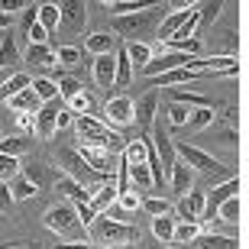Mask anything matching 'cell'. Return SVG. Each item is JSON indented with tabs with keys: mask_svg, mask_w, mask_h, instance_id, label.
<instances>
[{
	"mask_svg": "<svg viewBox=\"0 0 249 249\" xmlns=\"http://www.w3.org/2000/svg\"><path fill=\"white\" fill-rule=\"evenodd\" d=\"M139 211H146L149 217H165V213L175 211V204L165 201V197H146V201L139 204Z\"/></svg>",
	"mask_w": 249,
	"mask_h": 249,
	"instance_id": "obj_39",
	"label": "cell"
},
{
	"mask_svg": "<svg viewBox=\"0 0 249 249\" xmlns=\"http://www.w3.org/2000/svg\"><path fill=\"white\" fill-rule=\"evenodd\" d=\"M19 175V159H13V156H0V181L3 185H10L13 178Z\"/></svg>",
	"mask_w": 249,
	"mask_h": 249,
	"instance_id": "obj_45",
	"label": "cell"
},
{
	"mask_svg": "<svg viewBox=\"0 0 249 249\" xmlns=\"http://www.w3.org/2000/svg\"><path fill=\"white\" fill-rule=\"evenodd\" d=\"M175 156L191 168L194 175H197V172H220L223 168L211 152H204L201 146H191V142H175Z\"/></svg>",
	"mask_w": 249,
	"mask_h": 249,
	"instance_id": "obj_5",
	"label": "cell"
},
{
	"mask_svg": "<svg viewBox=\"0 0 249 249\" xmlns=\"http://www.w3.org/2000/svg\"><path fill=\"white\" fill-rule=\"evenodd\" d=\"M91 74L94 81H97V88H104V91H113V74H117V55H97L91 62Z\"/></svg>",
	"mask_w": 249,
	"mask_h": 249,
	"instance_id": "obj_15",
	"label": "cell"
},
{
	"mask_svg": "<svg viewBox=\"0 0 249 249\" xmlns=\"http://www.w3.org/2000/svg\"><path fill=\"white\" fill-rule=\"evenodd\" d=\"M194 7H188V10H168V17L162 19V26H159V42H168V39L178 33V26L188 19V13H191Z\"/></svg>",
	"mask_w": 249,
	"mask_h": 249,
	"instance_id": "obj_24",
	"label": "cell"
},
{
	"mask_svg": "<svg viewBox=\"0 0 249 249\" xmlns=\"http://www.w3.org/2000/svg\"><path fill=\"white\" fill-rule=\"evenodd\" d=\"M65 110L74 113V117H94L97 113V101H94L91 94H74L71 101H65Z\"/></svg>",
	"mask_w": 249,
	"mask_h": 249,
	"instance_id": "obj_26",
	"label": "cell"
},
{
	"mask_svg": "<svg viewBox=\"0 0 249 249\" xmlns=\"http://www.w3.org/2000/svg\"><path fill=\"white\" fill-rule=\"evenodd\" d=\"M29 149H33V136H0V156H13V159H19V156H26Z\"/></svg>",
	"mask_w": 249,
	"mask_h": 249,
	"instance_id": "obj_25",
	"label": "cell"
},
{
	"mask_svg": "<svg viewBox=\"0 0 249 249\" xmlns=\"http://www.w3.org/2000/svg\"><path fill=\"white\" fill-rule=\"evenodd\" d=\"M217 42H220V46L227 49V58H236V55H240V36H236L233 29L220 33V36H217Z\"/></svg>",
	"mask_w": 249,
	"mask_h": 249,
	"instance_id": "obj_46",
	"label": "cell"
},
{
	"mask_svg": "<svg viewBox=\"0 0 249 249\" xmlns=\"http://www.w3.org/2000/svg\"><path fill=\"white\" fill-rule=\"evenodd\" d=\"M139 204H142V197H139L136 191H126V194H117V207H120L123 213H133L139 211Z\"/></svg>",
	"mask_w": 249,
	"mask_h": 249,
	"instance_id": "obj_47",
	"label": "cell"
},
{
	"mask_svg": "<svg viewBox=\"0 0 249 249\" xmlns=\"http://www.w3.org/2000/svg\"><path fill=\"white\" fill-rule=\"evenodd\" d=\"M58 165H62V172L71 181H78L81 188H91V185H101V181H107L104 175H97L94 168H88V162H84L81 156H78V149L71 146H58ZM113 178V175H110Z\"/></svg>",
	"mask_w": 249,
	"mask_h": 249,
	"instance_id": "obj_4",
	"label": "cell"
},
{
	"mask_svg": "<svg viewBox=\"0 0 249 249\" xmlns=\"http://www.w3.org/2000/svg\"><path fill=\"white\" fill-rule=\"evenodd\" d=\"M165 17H168V3H152L139 13H129V17H110V33L120 42H146L152 33H159Z\"/></svg>",
	"mask_w": 249,
	"mask_h": 249,
	"instance_id": "obj_1",
	"label": "cell"
},
{
	"mask_svg": "<svg viewBox=\"0 0 249 249\" xmlns=\"http://www.w3.org/2000/svg\"><path fill=\"white\" fill-rule=\"evenodd\" d=\"M188 62H191V55H185V52H159V55L149 58V65L139 68V74L149 81V78H156V74L175 71V68H188Z\"/></svg>",
	"mask_w": 249,
	"mask_h": 249,
	"instance_id": "obj_9",
	"label": "cell"
},
{
	"mask_svg": "<svg viewBox=\"0 0 249 249\" xmlns=\"http://www.w3.org/2000/svg\"><path fill=\"white\" fill-rule=\"evenodd\" d=\"M117 204V178H107V181H101V185L91 188V201H88V207H91L94 213H107Z\"/></svg>",
	"mask_w": 249,
	"mask_h": 249,
	"instance_id": "obj_14",
	"label": "cell"
},
{
	"mask_svg": "<svg viewBox=\"0 0 249 249\" xmlns=\"http://www.w3.org/2000/svg\"><path fill=\"white\" fill-rule=\"evenodd\" d=\"M227 7V3H223V0H207V3H197V26H211L213 19L220 17V10Z\"/></svg>",
	"mask_w": 249,
	"mask_h": 249,
	"instance_id": "obj_36",
	"label": "cell"
},
{
	"mask_svg": "<svg viewBox=\"0 0 249 249\" xmlns=\"http://www.w3.org/2000/svg\"><path fill=\"white\" fill-rule=\"evenodd\" d=\"M29 88H33V94H36L42 104H49V101H55V97H58V88H55L52 78H33Z\"/></svg>",
	"mask_w": 249,
	"mask_h": 249,
	"instance_id": "obj_38",
	"label": "cell"
},
{
	"mask_svg": "<svg viewBox=\"0 0 249 249\" xmlns=\"http://www.w3.org/2000/svg\"><path fill=\"white\" fill-rule=\"evenodd\" d=\"M39 26L46 33L58 29V3H39Z\"/></svg>",
	"mask_w": 249,
	"mask_h": 249,
	"instance_id": "obj_40",
	"label": "cell"
},
{
	"mask_svg": "<svg viewBox=\"0 0 249 249\" xmlns=\"http://www.w3.org/2000/svg\"><path fill=\"white\" fill-rule=\"evenodd\" d=\"M26 7H29V0H0V13H7V17L23 13Z\"/></svg>",
	"mask_w": 249,
	"mask_h": 249,
	"instance_id": "obj_51",
	"label": "cell"
},
{
	"mask_svg": "<svg viewBox=\"0 0 249 249\" xmlns=\"http://www.w3.org/2000/svg\"><path fill=\"white\" fill-rule=\"evenodd\" d=\"M91 188H94V185H91ZM91 188H81L78 181H71L68 175H58V178H55V191L62 194L68 204H88V201H91Z\"/></svg>",
	"mask_w": 249,
	"mask_h": 249,
	"instance_id": "obj_16",
	"label": "cell"
},
{
	"mask_svg": "<svg viewBox=\"0 0 249 249\" xmlns=\"http://www.w3.org/2000/svg\"><path fill=\"white\" fill-rule=\"evenodd\" d=\"M55 249H97L91 243H55Z\"/></svg>",
	"mask_w": 249,
	"mask_h": 249,
	"instance_id": "obj_55",
	"label": "cell"
},
{
	"mask_svg": "<svg viewBox=\"0 0 249 249\" xmlns=\"http://www.w3.org/2000/svg\"><path fill=\"white\" fill-rule=\"evenodd\" d=\"M194 78H201V74L191 71V68H175V71L149 78V88H152V91H156V88H172V84H185V81H194Z\"/></svg>",
	"mask_w": 249,
	"mask_h": 249,
	"instance_id": "obj_22",
	"label": "cell"
},
{
	"mask_svg": "<svg viewBox=\"0 0 249 249\" xmlns=\"http://www.w3.org/2000/svg\"><path fill=\"white\" fill-rule=\"evenodd\" d=\"M213 120H217L213 107H201V110H191V117H188L185 129H188V133H201V129L213 126Z\"/></svg>",
	"mask_w": 249,
	"mask_h": 249,
	"instance_id": "obj_34",
	"label": "cell"
},
{
	"mask_svg": "<svg viewBox=\"0 0 249 249\" xmlns=\"http://www.w3.org/2000/svg\"><path fill=\"white\" fill-rule=\"evenodd\" d=\"M123 52H126L129 65H139V68H142V65H149V58L156 55L149 42H123Z\"/></svg>",
	"mask_w": 249,
	"mask_h": 249,
	"instance_id": "obj_32",
	"label": "cell"
},
{
	"mask_svg": "<svg viewBox=\"0 0 249 249\" xmlns=\"http://www.w3.org/2000/svg\"><path fill=\"white\" fill-rule=\"evenodd\" d=\"M55 88H58V97H62V101H71L74 94L84 91V84L78 81V78H71V74H62V78H55Z\"/></svg>",
	"mask_w": 249,
	"mask_h": 249,
	"instance_id": "obj_41",
	"label": "cell"
},
{
	"mask_svg": "<svg viewBox=\"0 0 249 249\" xmlns=\"http://www.w3.org/2000/svg\"><path fill=\"white\" fill-rule=\"evenodd\" d=\"M29 84H33V78H29L26 71H17L13 78H7V81L0 84V101H10V97H17L19 91H26Z\"/></svg>",
	"mask_w": 249,
	"mask_h": 249,
	"instance_id": "obj_28",
	"label": "cell"
},
{
	"mask_svg": "<svg viewBox=\"0 0 249 249\" xmlns=\"http://www.w3.org/2000/svg\"><path fill=\"white\" fill-rule=\"evenodd\" d=\"M39 23V3H29L26 10H23V13H19V23H17V29H19V36L17 39H26V33L33 26H36Z\"/></svg>",
	"mask_w": 249,
	"mask_h": 249,
	"instance_id": "obj_44",
	"label": "cell"
},
{
	"mask_svg": "<svg viewBox=\"0 0 249 249\" xmlns=\"http://www.w3.org/2000/svg\"><path fill=\"white\" fill-rule=\"evenodd\" d=\"M10 29H13V17L0 13V33H10Z\"/></svg>",
	"mask_w": 249,
	"mask_h": 249,
	"instance_id": "obj_56",
	"label": "cell"
},
{
	"mask_svg": "<svg viewBox=\"0 0 249 249\" xmlns=\"http://www.w3.org/2000/svg\"><path fill=\"white\" fill-rule=\"evenodd\" d=\"M81 58H84V52H81L78 46H58V49H55V62L65 65V68H74V65H81Z\"/></svg>",
	"mask_w": 249,
	"mask_h": 249,
	"instance_id": "obj_43",
	"label": "cell"
},
{
	"mask_svg": "<svg viewBox=\"0 0 249 249\" xmlns=\"http://www.w3.org/2000/svg\"><path fill=\"white\" fill-rule=\"evenodd\" d=\"M68 126H74V113H68V110L55 113V133L58 129H68Z\"/></svg>",
	"mask_w": 249,
	"mask_h": 249,
	"instance_id": "obj_54",
	"label": "cell"
},
{
	"mask_svg": "<svg viewBox=\"0 0 249 249\" xmlns=\"http://www.w3.org/2000/svg\"><path fill=\"white\" fill-rule=\"evenodd\" d=\"M201 213H204V191H188L175 204L172 217H175V223H188V220H201Z\"/></svg>",
	"mask_w": 249,
	"mask_h": 249,
	"instance_id": "obj_13",
	"label": "cell"
},
{
	"mask_svg": "<svg viewBox=\"0 0 249 249\" xmlns=\"http://www.w3.org/2000/svg\"><path fill=\"white\" fill-rule=\"evenodd\" d=\"M101 120L107 123V126H129V123H133V97H126V94L110 97V101L104 104Z\"/></svg>",
	"mask_w": 249,
	"mask_h": 249,
	"instance_id": "obj_10",
	"label": "cell"
},
{
	"mask_svg": "<svg viewBox=\"0 0 249 249\" xmlns=\"http://www.w3.org/2000/svg\"><path fill=\"white\" fill-rule=\"evenodd\" d=\"M42 223H46L52 233L65 236L68 243H88V230L78 223V213H74V204L68 201H58L52 204L46 213H42Z\"/></svg>",
	"mask_w": 249,
	"mask_h": 249,
	"instance_id": "obj_3",
	"label": "cell"
},
{
	"mask_svg": "<svg viewBox=\"0 0 249 249\" xmlns=\"http://www.w3.org/2000/svg\"><path fill=\"white\" fill-rule=\"evenodd\" d=\"M168 185H172V191L178 194V197H185L188 191H194V172L178 159L175 165H172V172H168Z\"/></svg>",
	"mask_w": 249,
	"mask_h": 249,
	"instance_id": "obj_17",
	"label": "cell"
},
{
	"mask_svg": "<svg viewBox=\"0 0 249 249\" xmlns=\"http://www.w3.org/2000/svg\"><path fill=\"white\" fill-rule=\"evenodd\" d=\"M188 117H191V110H188V107H181V104H175V107H168V123H172L175 129H185Z\"/></svg>",
	"mask_w": 249,
	"mask_h": 249,
	"instance_id": "obj_48",
	"label": "cell"
},
{
	"mask_svg": "<svg viewBox=\"0 0 249 249\" xmlns=\"http://www.w3.org/2000/svg\"><path fill=\"white\" fill-rule=\"evenodd\" d=\"M172 233H175V217H172V213L152 217V236H156L162 246H172Z\"/></svg>",
	"mask_w": 249,
	"mask_h": 249,
	"instance_id": "obj_33",
	"label": "cell"
},
{
	"mask_svg": "<svg viewBox=\"0 0 249 249\" xmlns=\"http://www.w3.org/2000/svg\"><path fill=\"white\" fill-rule=\"evenodd\" d=\"M13 194H10V185H3V181H0V213H10L13 211Z\"/></svg>",
	"mask_w": 249,
	"mask_h": 249,
	"instance_id": "obj_53",
	"label": "cell"
},
{
	"mask_svg": "<svg viewBox=\"0 0 249 249\" xmlns=\"http://www.w3.org/2000/svg\"><path fill=\"white\" fill-rule=\"evenodd\" d=\"M7 104H10V110H13V113H39V110H42V101L33 94V88L19 91L17 97H10Z\"/></svg>",
	"mask_w": 249,
	"mask_h": 249,
	"instance_id": "obj_23",
	"label": "cell"
},
{
	"mask_svg": "<svg viewBox=\"0 0 249 249\" xmlns=\"http://www.w3.org/2000/svg\"><path fill=\"white\" fill-rule=\"evenodd\" d=\"M26 58L33 68H58V62H55V46H33L29 42L26 46Z\"/></svg>",
	"mask_w": 249,
	"mask_h": 249,
	"instance_id": "obj_21",
	"label": "cell"
},
{
	"mask_svg": "<svg viewBox=\"0 0 249 249\" xmlns=\"http://www.w3.org/2000/svg\"><path fill=\"white\" fill-rule=\"evenodd\" d=\"M23 62V52H19V39L17 33H0V68H13V65Z\"/></svg>",
	"mask_w": 249,
	"mask_h": 249,
	"instance_id": "obj_18",
	"label": "cell"
},
{
	"mask_svg": "<svg viewBox=\"0 0 249 249\" xmlns=\"http://www.w3.org/2000/svg\"><path fill=\"white\" fill-rule=\"evenodd\" d=\"M88 243L101 249H120V246H129V243H139V227L110 220L107 213H97L94 223L88 227Z\"/></svg>",
	"mask_w": 249,
	"mask_h": 249,
	"instance_id": "obj_2",
	"label": "cell"
},
{
	"mask_svg": "<svg viewBox=\"0 0 249 249\" xmlns=\"http://www.w3.org/2000/svg\"><path fill=\"white\" fill-rule=\"evenodd\" d=\"M236 191H240V178H227L223 185L211 188V194H204V213L197 223H213L217 220V211H220L223 201H230V197H236Z\"/></svg>",
	"mask_w": 249,
	"mask_h": 249,
	"instance_id": "obj_6",
	"label": "cell"
},
{
	"mask_svg": "<svg viewBox=\"0 0 249 249\" xmlns=\"http://www.w3.org/2000/svg\"><path fill=\"white\" fill-rule=\"evenodd\" d=\"M78 156H81L84 162H88V168H94L97 175H104V178L117 175V159H113L104 146H81Z\"/></svg>",
	"mask_w": 249,
	"mask_h": 249,
	"instance_id": "obj_12",
	"label": "cell"
},
{
	"mask_svg": "<svg viewBox=\"0 0 249 249\" xmlns=\"http://www.w3.org/2000/svg\"><path fill=\"white\" fill-rule=\"evenodd\" d=\"M17 126L23 129V136L36 133V113H17Z\"/></svg>",
	"mask_w": 249,
	"mask_h": 249,
	"instance_id": "obj_49",
	"label": "cell"
},
{
	"mask_svg": "<svg viewBox=\"0 0 249 249\" xmlns=\"http://www.w3.org/2000/svg\"><path fill=\"white\" fill-rule=\"evenodd\" d=\"M152 7L149 0H110L107 10H110V17H129V13H139V10Z\"/></svg>",
	"mask_w": 249,
	"mask_h": 249,
	"instance_id": "obj_35",
	"label": "cell"
},
{
	"mask_svg": "<svg viewBox=\"0 0 249 249\" xmlns=\"http://www.w3.org/2000/svg\"><path fill=\"white\" fill-rule=\"evenodd\" d=\"M19 175L26 178V181H33V185H36V191H39V188H46L49 181L55 185V178H49V172H46V165H42V162H29V165H19Z\"/></svg>",
	"mask_w": 249,
	"mask_h": 249,
	"instance_id": "obj_29",
	"label": "cell"
},
{
	"mask_svg": "<svg viewBox=\"0 0 249 249\" xmlns=\"http://www.w3.org/2000/svg\"><path fill=\"white\" fill-rule=\"evenodd\" d=\"M172 97H175V104H181V107H194V110H201V107H213L211 97H204V94H197V91H185V88H175Z\"/></svg>",
	"mask_w": 249,
	"mask_h": 249,
	"instance_id": "obj_31",
	"label": "cell"
},
{
	"mask_svg": "<svg viewBox=\"0 0 249 249\" xmlns=\"http://www.w3.org/2000/svg\"><path fill=\"white\" fill-rule=\"evenodd\" d=\"M162 249H172V246H162Z\"/></svg>",
	"mask_w": 249,
	"mask_h": 249,
	"instance_id": "obj_57",
	"label": "cell"
},
{
	"mask_svg": "<svg viewBox=\"0 0 249 249\" xmlns=\"http://www.w3.org/2000/svg\"><path fill=\"white\" fill-rule=\"evenodd\" d=\"M58 26L71 29V33H81L88 26V3L84 0H62L58 3Z\"/></svg>",
	"mask_w": 249,
	"mask_h": 249,
	"instance_id": "obj_11",
	"label": "cell"
},
{
	"mask_svg": "<svg viewBox=\"0 0 249 249\" xmlns=\"http://www.w3.org/2000/svg\"><path fill=\"white\" fill-rule=\"evenodd\" d=\"M74 213H78V223H81L84 230H88V227L94 223V217H97V213H94L88 204H74Z\"/></svg>",
	"mask_w": 249,
	"mask_h": 249,
	"instance_id": "obj_52",
	"label": "cell"
},
{
	"mask_svg": "<svg viewBox=\"0 0 249 249\" xmlns=\"http://www.w3.org/2000/svg\"><path fill=\"white\" fill-rule=\"evenodd\" d=\"M149 142H152V152L159 156V165H162V172H165V185H168V172H172V165L178 162L175 139L168 136L162 126H152V129H149Z\"/></svg>",
	"mask_w": 249,
	"mask_h": 249,
	"instance_id": "obj_7",
	"label": "cell"
},
{
	"mask_svg": "<svg viewBox=\"0 0 249 249\" xmlns=\"http://www.w3.org/2000/svg\"><path fill=\"white\" fill-rule=\"evenodd\" d=\"M117 46H120V39L113 36V33H91V36L84 39V49H88L94 58H97V55H110V52H117Z\"/></svg>",
	"mask_w": 249,
	"mask_h": 249,
	"instance_id": "obj_19",
	"label": "cell"
},
{
	"mask_svg": "<svg viewBox=\"0 0 249 249\" xmlns=\"http://www.w3.org/2000/svg\"><path fill=\"white\" fill-rule=\"evenodd\" d=\"M217 139H220V142H223V146H230V149H240V142H243V139H240V129H220V133H217Z\"/></svg>",
	"mask_w": 249,
	"mask_h": 249,
	"instance_id": "obj_50",
	"label": "cell"
},
{
	"mask_svg": "<svg viewBox=\"0 0 249 249\" xmlns=\"http://www.w3.org/2000/svg\"><path fill=\"white\" fill-rule=\"evenodd\" d=\"M156 113H159V91H146L142 97L133 101V123L142 129V139L156 126Z\"/></svg>",
	"mask_w": 249,
	"mask_h": 249,
	"instance_id": "obj_8",
	"label": "cell"
},
{
	"mask_svg": "<svg viewBox=\"0 0 249 249\" xmlns=\"http://www.w3.org/2000/svg\"><path fill=\"white\" fill-rule=\"evenodd\" d=\"M201 223L188 220V223H175V233H172V249H191L194 240L201 236Z\"/></svg>",
	"mask_w": 249,
	"mask_h": 249,
	"instance_id": "obj_20",
	"label": "cell"
},
{
	"mask_svg": "<svg viewBox=\"0 0 249 249\" xmlns=\"http://www.w3.org/2000/svg\"><path fill=\"white\" fill-rule=\"evenodd\" d=\"M10 194H13V201H26V197H36V185L33 181H26L23 175H17L13 181H10Z\"/></svg>",
	"mask_w": 249,
	"mask_h": 249,
	"instance_id": "obj_42",
	"label": "cell"
},
{
	"mask_svg": "<svg viewBox=\"0 0 249 249\" xmlns=\"http://www.w3.org/2000/svg\"><path fill=\"white\" fill-rule=\"evenodd\" d=\"M197 249H240V240H233V236H220V233H201L197 240H194Z\"/></svg>",
	"mask_w": 249,
	"mask_h": 249,
	"instance_id": "obj_27",
	"label": "cell"
},
{
	"mask_svg": "<svg viewBox=\"0 0 249 249\" xmlns=\"http://www.w3.org/2000/svg\"><path fill=\"white\" fill-rule=\"evenodd\" d=\"M217 220H227V223H240V220H243V201H240V194L220 204V211H217Z\"/></svg>",
	"mask_w": 249,
	"mask_h": 249,
	"instance_id": "obj_37",
	"label": "cell"
},
{
	"mask_svg": "<svg viewBox=\"0 0 249 249\" xmlns=\"http://www.w3.org/2000/svg\"><path fill=\"white\" fill-rule=\"evenodd\" d=\"M117 74H113V88H126L129 81H133V65H129V58H126V52H123V42L117 46Z\"/></svg>",
	"mask_w": 249,
	"mask_h": 249,
	"instance_id": "obj_30",
	"label": "cell"
}]
</instances>
